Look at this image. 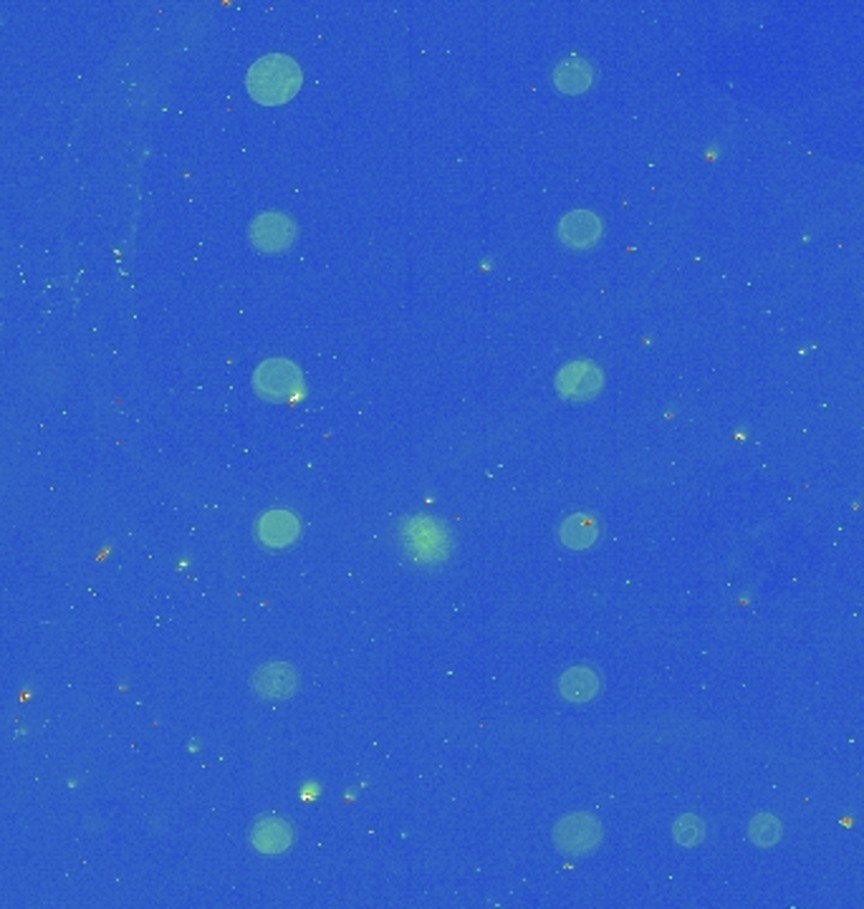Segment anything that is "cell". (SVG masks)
Listing matches in <instances>:
<instances>
[{
    "instance_id": "6da1fadb",
    "label": "cell",
    "mask_w": 864,
    "mask_h": 909,
    "mask_svg": "<svg viewBox=\"0 0 864 909\" xmlns=\"http://www.w3.org/2000/svg\"><path fill=\"white\" fill-rule=\"evenodd\" d=\"M246 86L248 94L261 104H283L299 91L301 69L291 56H263L248 69Z\"/></svg>"
},
{
    "instance_id": "7a4b0ae2",
    "label": "cell",
    "mask_w": 864,
    "mask_h": 909,
    "mask_svg": "<svg viewBox=\"0 0 864 909\" xmlns=\"http://www.w3.org/2000/svg\"><path fill=\"white\" fill-rule=\"evenodd\" d=\"M602 824L589 814H571L554 826V844L566 856H587L602 844Z\"/></svg>"
},
{
    "instance_id": "3957f363",
    "label": "cell",
    "mask_w": 864,
    "mask_h": 909,
    "mask_svg": "<svg viewBox=\"0 0 864 909\" xmlns=\"http://www.w3.org/2000/svg\"><path fill=\"white\" fill-rule=\"evenodd\" d=\"M248 235H251V243L258 250H263V253H281V250H286L288 245L294 243L296 225L288 215L268 210V213L253 218Z\"/></svg>"
},
{
    "instance_id": "277c9868",
    "label": "cell",
    "mask_w": 864,
    "mask_h": 909,
    "mask_svg": "<svg viewBox=\"0 0 864 909\" xmlns=\"http://www.w3.org/2000/svg\"><path fill=\"white\" fill-rule=\"evenodd\" d=\"M299 372H296L294 364H288L286 359H271V362H263L258 367L256 384L258 394L266 399H286L288 394L294 392L299 387Z\"/></svg>"
},
{
    "instance_id": "5b68a950",
    "label": "cell",
    "mask_w": 864,
    "mask_h": 909,
    "mask_svg": "<svg viewBox=\"0 0 864 909\" xmlns=\"http://www.w3.org/2000/svg\"><path fill=\"white\" fill-rule=\"evenodd\" d=\"M559 392L569 399H589L602 389V372L589 362L569 364L559 372Z\"/></svg>"
},
{
    "instance_id": "8992f818",
    "label": "cell",
    "mask_w": 864,
    "mask_h": 909,
    "mask_svg": "<svg viewBox=\"0 0 864 909\" xmlns=\"http://www.w3.org/2000/svg\"><path fill=\"white\" fill-rule=\"evenodd\" d=\"M253 685H256L258 695L266 700H286L299 687V677L288 665H266L256 672Z\"/></svg>"
},
{
    "instance_id": "52a82bcc",
    "label": "cell",
    "mask_w": 864,
    "mask_h": 909,
    "mask_svg": "<svg viewBox=\"0 0 864 909\" xmlns=\"http://www.w3.org/2000/svg\"><path fill=\"white\" fill-rule=\"evenodd\" d=\"M599 690H602V680L592 667H571L559 680L561 697L569 702H589L599 695Z\"/></svg>"
},
{
    "instance_id": "ba28073f",
    "label": "cell",
    "mask_w": 864,
    "mask_h": 909,
    "mask_svg": "<svg viewBox=\"0 0 864 909\" xmlns=\"http://www.w3.org/2000/svg\"><path fill=\"white\" fill-rule=\"evenodd\" d=\"M299 536V521L286 511H271L258 523V538L268 548L291 546Z\"/></svg>"
},
{
    "instance_id": "9c48e42d",
    "label": "cell",
    "mask_w": 864,
    "mask_h": 909,
    "mask_svg": "<svg viewBox=\"0 0 864 909\" xmlns=\"http://www.w3.org/2000/svg\"><path fill=\"white\" fill-rule=\"evenodd\" d=\"M253 844H256L258 851L263 854H281L291 846L294 841V829L286 824L283 819H276V816H266L256 824L251 834Z\"/></svg>"
},
{
    "instance_id": "30bf717a",
    "label": "cell",
    "mask_w": 864,
    "mask_h": 909,
    "mask_svg": "<svg viewBox=\"0 0 864 909\" xmlns=\"http://www.w3.org/2000/svg\"><path fill=\"white\" fill-rule=\"evenodd\" d=\"M559 230L561 240H564L569 248H587V245H592L594 240L599 238V220L594 218V215L579 210V213L566 215Z\"/></svg>"
},
{
    "instance_id": "8fae6325",
    "label": "cell",
    "mask_w": 864,
    "mask_h": 909,
    "mask_svg": "<svg viewBox=\"0 0 864 909\" xmlns=\"http://www.w3.org/2000/svg\"><path fill=\"white\" fill-rule=\"evenodd\" d=\"M599 538V523L587 513L569 516L561 526V541L569 548H589Z\"/></svg>"
},
{
    "instance_id": "7c38bea8",
    "label": "cell",
    "mask_w": 864,
    "mask_h": 909,
    "mask_svg": "<svg viewBox=\"0 0 864 909\" xmlns=\"http://www.w3.org/2000/svg\"><path fill=\"white\" fill-rule=\"evenodd\" d=\"M748 839L756 846H774L781 839V824L774 816H756L748 826Z\"/></svg>"
},
{
    "instance_id": "4fadbf2b",
    "label": "cell",
    "mask_w": 864,
    "mask_h": 909,
    "mask_svg": "<svg viewBox=\"0 0 864 909\" xmlns=\"http://www.w3.org/2000/svg\"><path fill=\"white\" fill-rule=\"evenodd\" d=\"M672 836H675V841L683 846H698L700 841L705 839L703 819H698V816H690V814L680 816V819L675 821V826H672Z\"/></svg>"
},
{
    "instance_id": "5bb4252c",
    "label": "cell",
    "mask_w": 864,
    "mask_h": 909,
    "mask_svg": "<svg viewBox=\"0 0 864 909\" xmlns=\"http://www.w3.org/2000/svg\"><path fill=\"white\" fill-rule=\"evenodd\" d=\"M410 543L412 546L422 543V546H425V551H422L425 556H422V559H432L435 553H440L445 548V536H438V533H435V526H430L427 521H422V523H417V528H412Z\"/></svg>"
}]
</instances>
